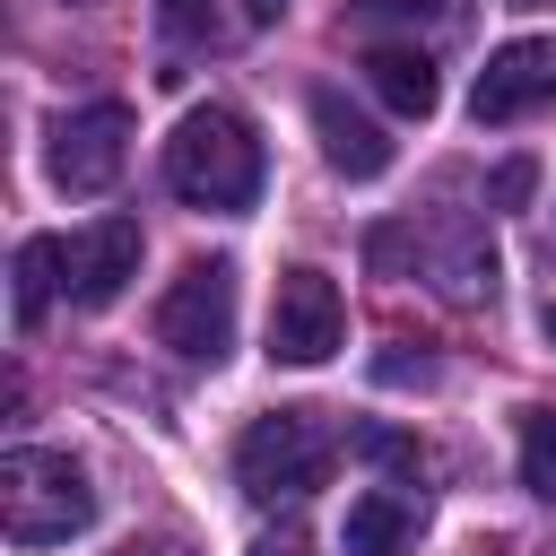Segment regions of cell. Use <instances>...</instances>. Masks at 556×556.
<instances>
[{
    "label": "cell",
    "mask_w": 556,
    "mask_h": 556,
    "mask_svg": "<svg viewBox=\"0 0 556 556\" xmlns=\"http://www.w3.org/2000/svg\"><path fill=\"white\" fill-rule=\"evenodd\" d=\"M165 182L191 208H252L261 191V139L235 104H191L165 139Z\"/></svg>",
    "instance_id": "6da1fadb"
},
{
    "label": "cell",
    "mask_w": 556,
    "mask_h": 556,
    "mask_svg": "<svg viewBox=\"0 0 556 556\" xmlns=\"http://www.w3.org/2000/svg\"><path fill=\"white\" fill-rule=\"evenodd\" d=\"M87 521H96V486H87V469L70 452L17 443L0 460V530H9V547H61Z\"/></svg>",
    "instance_id": "7a4b0ae2"
},
{
    "label": "cell",
    "mask_w": 556,
    "mask_h": 556,
    "mask_svg": "<svg viewBox=\"0 0 556 556\" xmlns=\"http://www.w3.org/2000/svg\"><path fill=\"white\" fill-rule=\"evenodd\" d=\"M330 417L321 408H269V417H252L243 426V443H235V478H243V495L252 504H304L321 478H330Z\"/></svg>",
    "instance_id": "3957f363"
},
{
    "label": "cell",
    "mask_w": 556,
    "mask_h": 556,
    "mask_svg": "<svg viewBox=\"0 0 556 556\" xmlns=\"http://www.w3.org/2000/svg\"><path fill=\"white\" fill-rule=\"evenodd\" d=\"M156 339L174 356H191V365H217L235 348V269L226 261H191L156 304Z\"/></svg>",
    "instance_id": "277c9868"
},
{
    "label": "cell",
    "mask_w": 556,
    "mask_h": 556,
    "mask_svg": "<svg viewBox=\"0 0 556 556\" xmlns=\"http://www.w3.org/2000/svg\"><path fill=\"white\" fill-rule=\"evenodd\" d=\"M122 156H130V113H122V104H78V113H61V122H52V148H43V165H52V182H61L70 200L113 191V182H122Z\"/></svg>",
    "instance_id": "5b68a950"
},
{
    "label": "cell",
    "mask_w": 556,
    "mask_h": 556,
    "mask_svg": "<svg viewBox=\"0 0 556 556\" xmlns=\"http://www.w3.org/2000/svg\"><path fill=\"white\" fill-rule=\"evenodd\" d=\"M339 330H348L339 278L287 269L278 295H269V356H278V365H330V356H339Z\"/></svg>",
    "instance_id": "8992f818"
},
{
    "label": "cell",
    "mask_w": 556,
    "mask_h": 556,
    "mask_svg": "<svg viewBox=\"0 0 556 556\" xmlns=\"http://www.w3.org/2000/svg\"><path fill=\"white\" fill-rule=\"evenodd\" d=\"M539 104H556V35H521V43L486 52L469 113H478V122H521V113H539Z\"/></svg>",
    "instance_id": "52a82bcc"
},
{
    "label": "cell",
    "mask_w": 556,
    "mask_h": 556,
    "mask_svg": "<svg viewBox=\"0 0 556 556\" xmlns=\"http://www.w3.org/2000/svg\"><path fill=\"white\" fill-rule=\"evenodd\" d=\"M130 278H139V217H96V226L70 243V295H78L87 313H104Z\"/></svg>",
    "instance_id": "ba28073f"
},
{
    "label": "cell",
    "mask_w": 556,
    "mask_h": 556,
    "mask_svg": "<svg viewBox=\"0 0 556 556\" xmlns=\"http://www.w3.org/2000/svg\"><path fill=\"white\" fill-rule=\"evenodd\" d=\"M426 278H434V295L478 304V295L495 287V243H486V226H478V217H434V226H426Z\"/></svg>",
    "instance_id": "9c48e42d"
},
{
    "label": "cell",
    "mask_w": 556,
    "mask_h": 556,
    "mask_svg": "<svg viewBox=\"0 0 556 556\" xmlns=\"http://www.w3.org/2000/svg\"><path fill=\"white\" fill-rule=\"evenodd\" d=\"M313 130H321V156H330V174H348V182H374V174L391 165V139H382V122H374V113H356L339 87H321V96H313Z\"/></svg>",
    "instance_id": "30bf717a"
},
{
    "label": "cell",
    "mask_w": 556,
    "mask_h": 556,
    "mask_svg": "<svg viewBox=\"0 0 556 556\" xmlns=\"http://www.w3.org/2000/svg\"><path fill=\"white\" fill-rule=\"evenodd\" d=\"M365 87H374L391 113H408V122H426L434 96H443V78H434V61H426L417 43H374V52H365Z\"/></svg>",
    "instance_id": "8fae6325"
},
{
    "label": "cell",
    "mask_w": 556,
    "mask_h": 556,
    "mask_svg": "<svg viewBox=\"0 0 556 556\" xmlns=\"http://www.w3.org/2000/svg\"><path fill=\"white\" fill-rule=\"evenodd\" d=\"M417 521H426V504H417V495L374 486V495H356V504H348V556H408Z\"/></svg>",
    "instance_id": "7c38bea8"
},
{
    "label": "cell",
    "mask_w": 556,
    "mask_h": 556,
    "mask_svg": "<svg viewBox=\"0 0 556 556\" xmlns=\"http://www.w3.org/2000/svg\"><path fill=\"white\" fill-rule=\"evenodd\" d=\"M61 243L52 235H26L17 243V269H9V313H17V330H35L43 321V304H52V287H61Z\"/></svg>",
    "instance_id": "4fadbf2b"
},
{
    "label": "cell",
    "mask_w": 556,
    "mask_h": 556,
    "mask_svg": "<svg viewBox=\"0 0 556 556\" xmlns=\"http://www.w3.org/2000/svg\"><path fill=\"white\" fill-rule=\"evenodd\" d=\"M521 486L556 504V408H530L521 417Z\"/></svg>",
    "instance_id": "5bb4252c"
},
{
    "label": "cell",
    "mask_w": 556,
    "mask_h": 556,
    "mask_svg": "<svg viewBox=\"0 0 556 556\" xmlns=\"http://www.w3.org/2000/svg\"><path fill=\"white\" fill-rule=\"evenodd\" d=\"M348 452H356V460H374V469H400V478H417V460H426V452H417V434H400V426H356V434H348Z\"/></svg>",
    "instance_id": "9a60e30c"
},
{
    "label": "cell",
    "mask_w": 556,
    "mask_h": 556,
    "mask_svg": "<svg viewBox=\"0 0 556 556\" xmlns=\"http://www.w3.org/2000/svg\"><path fill=\"white\" fill-rule=\"evenodd\" d=\"M530 182H539V165H530V156H513V165H495L486 200H495V208H521V200H530Z\"/></svg>",
    "instance_id": "2e32d148"
},
{
    "label": "cell",
    "mask_w": 556,
    "mask_h": 556,
    "mask_svg": "<svg viewBox=\"0 0 556 556\" xmlns=\"http://www.w3.org/2000/svg\"><path fill=\"white\" fill-rule=\"evenodd\" d=\"M156 17H165L174 43H200L208 35V0H156Z\"/></svg>",
    "instance_id": "e0dca14e"
},
{
    "label": "cell",
    "mask_w": 556,
    "mask_h": 556,
    "mask_svg": "<svg viewBox=\"0 0 556 556\" xmlns=\"http://www.w3.org/2000/svg\"><path fill=\"white\" fill-rule=\"evenodd\" d=\"M356 26H382V17H443V0H348Z\"/></svg>",
    "instance_id": "ac0fdd59"
},
{
    "label": "cell",
    "mask_w": 556,
    "mask_h": 556,
    "mask_svg": "<svg viewBox=\"0 0 556 556\" xmlns=\"http://www.w3.org/2000/svg\"><path fill=\"white\" fill-rule=\"evenodd\" d=\"M252 556H313V530H304V521H269V530L252 539Z\"/></svg>",
    "instance_id": "d6986e66"
},
{
    "label": "cell",
    "mask_w": 556,
    "mask_h": 556,
    "mask_svg": "<svg viewBox=\"0 0 556 556\" xmlns=\"http://www.w3.org/2000/svg\"><path fill=\"white\" fill-rule=\"evenodd\" d=\"M374 374H382V382H434V365H426V356H382Z\"/></svg>",
    "instance_id": "ffe728a7"
},
{
    "label": "cell",
    "mask_w": 556,
    "mask_h": 556,
    "mask_svg": "<svg viewBox=\"0 0 556 556\" xmlns=\"http://www.w3.org/2000/svg\"><path fill=\"white\" fill-rule=\"evenodd\" d=\"M287 17V0H243V26H278Z\"/></svg>",
    "instance_id": "44dd1931"
},
{
    "label": "cell",
    "mask_w": 556,
    "mask_h": 556,
    "mask_svg": "<svg viewBox=\"0 0 556 556\" xmlns=\"http://www.w3.org/2000/svg\"><path fill=\"white\" fill-rule=\"evenodd\" d=\"M122 556H191V547H174V539H139V547H122Z\"/></svg>",
    "instance_id": "7402d4cb"
},
{
    "label": "cell",
    "mask_w": 556,
    "mask_h": 556,
    "mask_svg": "<svg viewBox=\"0 0 556 556\" xmlns=\"http://www.w3.org/2000/svg\"><path fill=\"white\" fill-rule=\"evenodd\" d=\"M539 321H547V339H556V304H547V313H539Z\"/></svg>",
    "instance_id": "603a6c76"
}]
</instances>
